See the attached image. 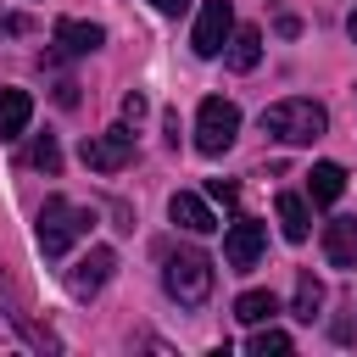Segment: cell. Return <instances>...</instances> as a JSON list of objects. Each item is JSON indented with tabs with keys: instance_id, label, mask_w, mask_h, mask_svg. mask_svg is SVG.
<instances>
[{
	"instance_id": "3",
	"label": "cell",
	"mask_w": 357,
	"mask_h": 357,
	"mask_svg": "<svg viewBox=\"0 0 357 357\" xmlns=\"http://www.w3.org/2000/svg\"><path fill=\"white\" fill-rule=\"evenodd\" d=\"M89 206H78V201H67V195H45V206H39V223H33V240H39V251L45 257H61L73 240H84L89 234Z\"/></svg>"
},
{
	"instance_id": "20",
	"label": "cell",
	"mask_w": 357,
	"mask_h": 357,
	"mask_svg": "<svg viewBox=\"0 0 357 357\" xmlns=\"http://www.w3.org/2000/svg\"><path fill=\"white\" fill-rule=\"evenodd\" d=\"M206 195H212V201H223V206H234V201H240V184H234V178H212V184H206Z\"/></svg>"
},
{
	"instance_id": "21",
	"label": "cell",
	"mask_w": 357,
	"mask_h": 357,
	"mask_svg": "<svg viewBox=\"0 0 357 357\" xmlns=\"http://www.w3.org/2000/svg\"><path fill=\"white\" fill-rule=\"evenodd\" d=\"M123 117H128V123H139V117H145V95H139V89H128V95H123Z\"/></svg>"
},
{
	"instance_id": "1",
	"label": "cell",
	"mask_w": 357,
	"mask_h": 357,
	"mask_svg": "<svg viewBox=\"0 0 357 357\" xmlns=\"http://www.w3.org/2000/svg\"><path fill=\"white\" fill-rule=\"evenodd\" d=\"M324 128H329V112L318 100L290 95V100L262 106V134L279 139V145H312V139H324Z\"/></svg>"
},
{
	"instance_id": "9",
	"label": "cell",
	"mask_w": 357,
	"mask_h": 357,
	"mask_svg": "<svg viewBox=\"0 0 357 357\" xmlns=\"http://www.w3.org/2000/svg\"><path fill=\"white\" fill-rule=\"evenodd\" d=\"M324 257H329V268H357V218L324 223Z\"/></svg>"
},
{
	"instance_id": "16",
	"label": "cell",
	"mask_w": 357,
	"mask_h": 357,
	"mask_svg": "<svg viewBox=\"0 0 357 357\" xmlns=\"http://www.w3.org/2000/svg\"><path fill=\"white\" fill-rule=\"evenodd\" d=\"M273 312H279V296H273V290H245V296L234 301V318L251 324V329H257V324H273Z\"/></svg>"
},
{
	"instance_id": "6",
	"label": "cell",
	"mask_w": 357,
	"mask_h": 357,
	"mask_svg": "<svg viewBox=\"0 0 357 357\" xmlns=\"http://www.w3.org/2000/svg\"><path fill=\"white\" fill-rule=\"evenodd\" d=\"M229 33H234V0H206L201 6V17H195V33H190V50L195 56H223V45H229Z\"/></svg>"
},
{
	"instance_id": "12",
	"label": "cell",
	"mask_w": 357,
	"mask_h": 357,
	"mask_svg": "<svg viewBox=\"0 0 357 357\" xmlns=\"http://www.w3.org/2000/svg\"><path fill=\"white\" fill-rule=\"evenodd\" d=\"M28 117H33V100H28V89H0V139H17V134H28Z\"/></svg>"
},
{
	"instance_id": "5",
	"label": "cell",
	"mask_w": 357,
	"mask_h": 357,
	"mask_svg": "<svg viewBox=\"0 0 357 357\" xmlns=\"http://www.w3.org/2000/svg\"><path fill=\"white\" fill-rule=\"evenodd\" d=\"M78 156H84V167H95V173H123V167L134 162V128H128V123H112L106 134H89V139L78 145Z\"/></svg>"
},
{
	"instance_id": "19",
	"label": "cell",
	"mask_w": 357,
	"mask_h": 357,
	"mask_svg": "<svg viewBox=\"0 0 357 357\" xmlns=\"http://www.w3.org/2000/svg\"><path fill=\"white\" fill-rule=\"evenodd\" d=\"M28 167H39V173H61V145H56L50 134H39V139L28 145Z\"/></svg>"
},
{
	"instance_id": "23",
	"label": "cell",
	"mask_w": 357,
	"mask_h": 357,
	"mask_svg": "<svg viewBox=\"0 0 357 357\" xmlns=\"http://www.w3.org/2000/svg\"><path fill=\"white\" fill-rule=\"evenodd\" d=\"M346 33H351V39H357V11H351V17H346Z\"/></svg>"
},
{
	"instance_id": "15",
	"label": "cell",
	"mask_w": 357,
	"mask_h": 357,
	"mask_svg": "<svg viewBox=\"0 0 357 357\" xmlns=\"http://www.w3.org/2000/svg\"><path fill=\"white\" fill-rule=\"evenodd\" d=\"M262 61V28H234L229 33V67L234 73H251Z\"/></svg>"
},
{
	"instance_id": "18",
	"label": "cell",
	"mask_w": 357,
	"mask_h": 357,
	"mask_svg": "<svg viewBox=\"0 0 357 357\" xmlns=\"http://www.w3.org/2000/svg\"><path fill=\"white\" fill-rule=\"evenodd\" d=\"M290 346H296V340H290L284 329H273V324H257V335L245 340V351H251V357H284Z\"/></svg>"
},
{
	"instance_id": "22",
	"label": "cell",
	"mask_w": 357,
	"mask_h": 357,
	"mask_svg": "<svg viewBox=\"0 0 357 357\" xmlns=\"http://www.w3.org/2000/svg\"><path fill=\"white\" fill-rule=\"evenodd\" d=\"M151 6H156L162 17H184V6H190V0H151Z\"/></svg>"
},
{
	"instance_id": "4",
	"label": "cell",
	"mask_w": 357,
	"mask_h": 357,
	"mask_svg": "<svg viewBox=\"0 0 357 357\" xmlns=\"http://www.w3.org/2000/svg\"><path fill=\"white\" fill-rule=\"evenodd\" d=\"M234 139H240V106L223 100V95H206L201 112H195V151L201 156H223Z\"/></svg>"
},
{
	"instance_id": "8",
	"label": "cell",
	"mask_w": 357,
	"mask_h": 357,
	"mask_svg": "<svg viewBox=\"0 0 357 357\" xmlns=\"http://www.w3.org/2000/svg\"><path fill=\"white\" fill-rule=\"evenodd\" d=\"M112 268H117V251H112V245H89V251L67 268V290H73L78 301H89V296L112 279Z\"/></svg>"
},
{
	"instance_id": "10",
	"label": "cell",
	"mask_w": 357,
	"mask_h": 357,
	"mask_svg": "<svg viewBox=\"0 0 357 357\" xmlns=\"http://www.w3.org/2000/svg\"><path fill=\"white\" fill-rule=\"evenodd\" d=\"M56 45H61V56H89V50H100V45H106V28H100V22L61 17V22H56Z\"/></svg>"
},
{
	"instance_id": "11",
	"label": "cell",
	"mask_w": 357,
	"mask_h": 357,
	"mask_svg": "<svg viewBox=\"0 0 357 357\" xmlns=\"http://www.w3.org/2000/svg\"><path fill=\"white\" fill-rule=\"evenodd\" d=\"M167 218L184 229V234H212L218 229V218H212V206L201 201V195H190V190H178L173 201H167Z\"/></svg>"
},
{
	"instance_id": "2",
	"label": "cell",
	"mask_w": 357,
	"mask_h": 357,
	"mask_svg": "<svg viewBox=\"0 0 357 357\" xmlns=\"http://www.w3.org/2000/svg\"><path fill=\"white\" fill-rule=\"evenodd\" d=\"M162 284H167V296H173L178 307H201V301L212 296V257H206L201 245L167 251V257H162Z\"/></svg>"
},
{
	"instance_id": "17",
	"label": "cell",
	"mask_w": 357,
	"mask_h": 357,
	"mask_svg": "<svg viewBox=\"0 0 357 357\" xmlns=\"http://www.w3.org/2000/svg\"><path fill=\"white\" fill-rule=\"evenodd\" d=\"M318 307H324V279H318V273H301V279H296V307H290V312H296L301 324H312Z\"/></svg>"
},
{
	"instance_id": "13",
	"label": "cell",
	"mask_w": 357,
	"mask_h": 357,
	"mask_svg": "<svg viewBox=\"0 0 357 357\" xmlns=\"http://www.w3.org/2000/svg\"><path fill=\"white\" fill-rule=\"evenodd\" d=\"M307 190H312L318 206H335V201L346 195V167H340V162H318V167L307 173Z\"/></svg>"
},
{
	"instance_id": "7",
	"label": "cell",
	"mask_w": 357,
	"mask_h": 357,
	"mask_svg": "<svg viewBox=\"0 0 357 357\" xmlns=\"http://www.w3.org/2000/svg\"><path fill=\"white\" fill-rule=\"evenodd\" d=\"M262 245H268V229H262L257 218H234L229 234H223V262H229L234 273H251V268L262 262Z\"/></svg>"
},
{
	"instance_id": "14",
	"label": "cell",
	"mask_w": 357,
	"mask_h": 357,
	"mask_svg": "<svg viewBox=\"0 0 357 357\" xmlns=\"http://www.w3.org/2000/svg\"><path fill=\"white\" fill-rule=\"evenodd\" d=\"M273 212H279V229H284V240H290V245H301V240L312 234V218H307V201H301V195H290V190H284V195L273 201Z\"/></svg>"
}]
</instances>
